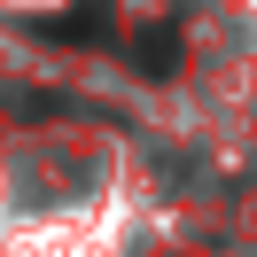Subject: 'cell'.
Instances as JSON below:
<instances>
[{
  "label": "cell",
  "mask_w": 257,
  "mask_h": 257,
  "mask_svg": "<svg viewBox=\"0 0 257 257\" xmlns=\"http://www.w3.org/2000/svg\"><path fill=\"white\" fill-rule=\"evenodd\" d=\"M141 63L156 70V78H164V70H179V32H148V39H141Z\"/></svg>",
  "instance_id": "obj_1"
},
{
  "label": "cell",
  "mask_w": 257,
  "mask_h": 257,
  "mask_svg": "<svg viewBox=\"0 0 257 257\" xmlns=\"http://www.w3.org/2000/svg\"><path fill=\"white\" fill-rule=\"evenodd\" d=\"M101 24H109V8H101V0H86V8L63 24V32H70V39H101Z\"/></svg>",
  "instance_id": "obj_2"
}]
</instances>
